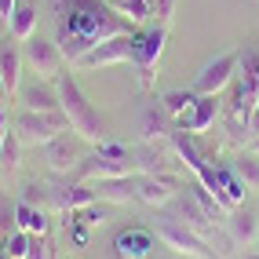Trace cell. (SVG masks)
Masks as SVG:
<instances>
[{"instance_id":"cell-20","label":"cell","mask_w":259,"mask_h":259,"mask_svg":"<svg viewBox=\"0 0 259 259\" xmlns=\"http://www.w3.org/2000/svg\"><path fill=\"white\" fill-rule=\"evenodd\" d=\"M8 26H11V37L19 40V44H26L33 33H37V8L29 4V0H22V4H15V11H11V19H8Z\"/></svg>"},{"instance_id":"cell-21","label":"cell","mask_w":259,"mask_h":259,"mask_svg":"<svg viewBox=\"0 0 259 259\" xmlns=\"http://www.w3.org/2000/svg\"><path fill=\"white\" fill-rule=\"evenodd\" d=\"M92 201H95V190L88 183H73V186H66V190L55 194V208L59 212H77V208H84V204H92Z\"/></svg>"},{"instance_id":"cell-7","label":"cell","mask_w":259,"mask_h":259,"mask_svg":"<svg viewBox=\"0 0 259 259\" xmlns=\"http://www.w3.org/2000/svg\"><path fill=\"white\" fill-rule=\"evenodd\" d=\"M22 59H26V66L29 70H37L40 73V80H51V77H59V70H62V51H59V44L55 40H48V37H33L22 44Z\"/></svg>"},{"instance_id":"cell-22","label":"cell","mask_w":259,"mask_h":259,"mask_svg":"<svg viewBox=\"0 0 259 259\" xmlns=\"http://www.w3.org/2000/svg\"><path fill=\"white\" fill-rule=\"evenodd\" d=\"M15 227L26 230V234H48V215H44V208H37V204L19 201L15 204Z\"/></svg>"},{"instance_id":"cell-19","label":"cell","mask_w":259,"mask_h":259,"mask_svg":"<svg viewBox=\"0 0 259 259\" xmlns=\"http://www.w3.org/2000/svg\"><path fill=\"white\" fill-rule=\"evenodd\" d=\"M168 113H164V106H150V110H143V120H139V132H143V143H161V139H168L171 135V128H168Z\"/></svg>"},{"instance_id":"cell-11","label":"cell","mask_w":259,"mask_h":259,"mask_svg":"<svg viewBox=\"0 0 259 259\" xmlns=\"http://www.w3.org/2000/svg\"><path fill=\"white\" fill-rule=\"evenodd\" d=\"M215 113H219V95H197V102L190 106V113L179 117V128L201 135V132H208L215 124Z\"/></svg>"},{"instance_id":"cell-8","label":"cell","mask_w":259,"mask_h":259,"mask_svg":"<svg viewBox=\"0 0 259 259\" xmlns=\"http://www.w3.org/2000/svg\"><path fill=\"white\" fill-rule=\"evenodd\" d=\"M135 201L150 204V208H164V204L176 201V183L157 171H139L135 176Z\"/></svg>"},{"instance_id":"cell-28","label":"cell","mask_w":259,"mask_h":259,"mask_svg":"<svg viewBox=\"0 0 259 259\" xmlns=\"http://www.w3.org/2000/svg\"><path fill=\"white\" fill-rule=\"evenodd\" d=\"M26 248H29V234L15 227L11 234H4V245H0V252H4L8 259H26Z\"/></svg>"},{"instance_id":"cell-31","label":"cell","mask_w":259,"mask_h":259,"mask_svg":"<svg viewBox=\"0 0 259 259\" xmlns=\"http://www.w3.org/2000/svg\"><path fill=\"white\" fill-rule=\"evenodd\" d=\"M171 11H176V0H153V22L157 26H168Z\"/></svg>"},{"instance_id":"cell-30","label":"cell","mask_w":259,"mask_h":259,"mask_svg":"<svg viewBox=\"0 0 259 259\" xmlns=\"http://www.w3.org/2000/svg\"><path fill=\"white\" fill-rule=\"evenodd\" d=\"M26 259H55V252H51V241H48L44 234H29Z\"/></svg>"},{"instance_id":"cell-1","label":"cell","mask_w":259,"mask_h":259,"mask_svg":"<svg viewBox=\"0 0 259 259\" xmlns=\"http://www.w3.org/2000/svg\"><path fill=\"white\" fill-rule=\"evenodd\" d=\"M55 15H59L55 44L62 51V59L73 66L92 48L132 33V22L117 8H110L106 0H55Z\"/></svg>"},{"instance_id":"cell-29","label":"cell","mask_w":259,"mask_h":259,"mask_svg":"<svg viewBox=\"0 0 259 259\" xmlns=\"http://www.w3.org/2000/svg\"><path fill=\"white\" fill-rule=\"evenodd\" d=\"M80 227H102L106 223V208H102V201H92V204H84V208L73 212Z\"/></svg>"},{"instance_id":"cell-26","label":"cell","mask_w":259,"mask_h":259,"mask_svg":"<svg viewBox=\"0 0 259 259\" xmlns=\"http://www.w3.org/2000/svg\"><path fill=\"white\" fill-rule=\"evenodd\" d=\"M234 171L241 176L245 190H259V153H255V150H245V153H241V157L234 161Z\"/></svg>"},{"instance_id":"cell-3","label":"cell","mask_w":259,"mask_h":259,"mask_svg":"<svg viewBox=\"0 0 259 259\" xmlns=\"http://www.w3.org/2000/svg\"><path fill=\"white\" fill-rule=\"evenodd\" d=\"M153 234H157L171 252H179V255H190V259H215V252L204 245V237H201L197 230H190L179 215L157 212V219H153Z\"/></svg>"},{"instance_id":"cell-18","label":"cell","mask_w":259,"mask_h":259,"mask_svg":"<svg viewBox=\"0 0 259 259\" xmlns=\"http://www.w3.org/2000/svg\"><path fill=\"white\" fill-rule=\"evenodd\" d=\"M44 153H48V164H51V171H73L77 168V146H73V139L70 135H59V139H51L48 146H44Z\"/></svg>"},{"instance_id":"cell-24","label":"cell","mask_w":259,"mask_h":259,"mask_svg":"<svg viewBox=\"0 0 259 259\" xmlns=\"http://www.w3.org/2000/svg\"><path fill=\"white\" fill-rule=\"evenodd\" d=\"M237 80L259 99V51H241V62H237Z\"/></svg>"},{"instance_id":"cell-34","label":"cell","mask_w":259,"mask_h":259,"mask_svg":"<svg viewBox=\"0 0 259 259\" xmlns=\"http://www.w3.org/2000/svg\"><path fill=\"white\" fill-rule=\"evenodd\" d=\"M15 4H19V0H0V19H11V11H15Z\"/></svg>"},{"instance_id":"cell-17","label":"cell","mask_w":259,"mask_h":259,"mask_svg":"<svg viewBox=\"0 0 259 259\" xmlns=\"http://www.w3.org/2000/svg\"><path fill=\"white\" fill-rule=\"evenodd\" d=\"M176 208H179V219L186 223L190 230H197L201 237H208V234H212V223H215V219L201 208V201L190 194V190H186V197H179V201H176Z\"/></svg>"},{"instance_id":"cell-13","label":"cell","mask_w":259,"mask_h":259,"mask_svg":"<svg viewBox=\"0 0 259 259\" xmlns=\"http://www.w3.org/2000/svg\"><path fill=\"white\" fill-rule=\"evenodd\" d=\"M113 248L120 259H146L153 252V234L143 230V227H128L113 237Z\"/></svg>"},{"instance_id":"cell-33","label":"cell","mask_w":259,"mask_h":259,"mask_svg":"<svg viewBox=\"0 0 259 259\" xmlns=\"http://www.w3.org/2000/svg\"><path fill=\"white\" fill-rule=\"evenodd\" d=\"M73 241H77V245L84 248V245H88V227H80V223L73 219Z\"/></svg>"},{"instance_id":"cell-4","label":"cell","mask_w":259,"mask_h":259,"mask_svg":"<svg viewBox=\"0 0 259 259\" xmlns=\"http://www.w3.org/2000/svg\"><path fill=\"white\" fill-rule=\"evenodd\" d=\"M164 40H168V26H157V22L132 33V66L139 70V84H143V88L153 84V70H157V62H161Z\"/></svg>"},{"instance_id":"cell-6","label":"cell","mask_w":259,"mask_h":259,"mask_svg":"<svg viewBox=\"0 0 259 259\" xmlns=\"http://www.w3.org/2000/svg\"><path fill=\"white\" fill-rule=\"evenodd\" d=\"M237 62H241V51H230V55H219L215 62H208L194 80V92L197 95H223L237 80Z\"/></svg>"},{"instance_id":"cell-36","label":"cell","mask_w":259,"mask_h":259,"mask_svg":"<svg viewBox=\"0 0 259 259\" xmlns=\"http://www.w3.org/2000/svg\"><path fill=\"white\" fill-rule=\"evenodd\" d=\"M4 95H8V92H4V84H0V99H4Z\"/></svg>"},{"instance_id":"cell-10","label":"cell","mask_w":259,"mask_h":259,"mask_svg":"<svg viewBox=\"0 0 259 259\" xmlns=\"http://www.w3.org/2000/svg\"><path fill=\"white\" fill-rule=\"evenodd\" d=\"M132 33H135V29H132ZM132 33H124V37H113V40H106V44L92 48L77 66H84V70H99V66H120V62H132Z\"/></svg>"},{"instance_id":"cell-2","label":"cell","mask_w":259,"mask_h":259,"mask_svg":"<svg viewBox=\"0 0 259 259\" xmlns=\"http://www.w3.org/2000/svg\"><path fill=\"white\" fill-rule=\"evenodd\" d=\"M55 88H59V102H62V113L70 120V132H77L84 143H102L106 139V124L102 117L95 113V106L88 102V95L80 92V84L70 77V73H59L55 77Z\"/></svg>"},{"instance_id":"cell-25","label":"cell","mask_w":259,"mask_h":259,"mask_svg":"<svg viewBox=\"0 0 259 259\" xmlns=\"http://www.w3.org/2000/svg\"><path fill=\"white\" fill-rule=\"evenodd\" d=\"M113 8L124 15L132 26H146V22L153 19V0H117Z\"/></svg>"},{"instance_id":"cell-37","label":"cell","mask_w":259,"mask_h":259,"mask_svg":"<svg viewBox=\"0 0 259 259\" xmlns=\"http://www.w3.org/2000/svg\"><path fill=\"white\" fill-rule=\"evenodd\" d=\"M0 259H8V255H4V252H0Z\"/></svg>"},{"instance_id":"cell-5","label":"cell","mask_w":259,"mask_h":259,"mask_svg":"<svg viewBox=\"0 0 259 259\" xmlns=\"http://www.w3.org/2000/svg\"><path fill=\"white\" fill-rule=\"evenodd\" d=\"M15 132H19L22 146H48L51 139H59L62 132H70V120L62 110L40 113V110H22L15 117Z\"/></svg>"},{"instance_id":"cell-35","label":"cell","mask_w":259,"mask_h":259,"mask_svg":"<svg viewBox=\"0 0 259 259\" xmlns=\"http://www.w3.org/2000/svg\"><path fill=\"white\" fill-rule=\"evenodd\" d=\"M0 132H4V110H0Z\"/></svg>"},{"instance_id":"cell-9","label":"cell","mask_w":259,"mask_h":259,"mask_svg":"<svg viewBox=\"0 0 259 259\" xmlns=\"http://www.w3.org/2000/svg\"><path fill=\"white\" fill-rule=\"evenodd\" d=\"M120 176H135V164L132 161H113L106 153L84 157L77 164V179L80 183H102V179H120Z\"/></svg>"},{"instance_id":"cell-15","label":"cell","mask_w":259,"mask_h":259,"mask_svg":"<svg viewBox=\"0 0 259 259\" xmlns=\"http://www.w3.org/2000/svg\"><path fill=\"white\" fill-rule=\"evenodd\" d=\"M139 176V171H135ZM135 176H120V179H102V183H95L92 190H95V201H102V204H128V201H135Z\"/></svg>"},{"instance_id":"cell-14","label":"cell","mask_w":259,"mask_h":259,"mask_svg":"<svg viewBox=\"0 0 259 259\" xmlns=\"http://www.w3.org/2000/svg\"><path fill=\"white\" fill-rule=\"evenodd\" d=\"M19 99H22V110H40V113H55V110H62L59 88H55V84H44V80L26 84V88L19 92Z\"/></svg>"},{"instance_id":"cell-27","label":"cell","mask_w":259,"mask_h":259,"mask_svg":"<svg viewBox=\"0 0 259 259\" xmlns=\"http://www.w3.org/2000/svg\"><path fill=\"white\" fill-rule=\"evenodd\" d=\"M197 102V92H168L164 99H161V106H164V113L168 117H183V113H190V106Z\"/></svg>"},{"instance_id":"cell-23","label":"cell","mask_w":259,"mask_h":259,"mask_svg":"<svg viewBox=\"0 0 259 259\" xmlns=\"http://www.w3.org/2000/svg\"><path fill=\"white\" fill-rule=\"evenodd\" d=\"M19 153H22L19 132L4 128V132H0V168H4V171H15V168H19Z\"/></svg>"},{"instance_id":"cell-32","label":"cell","mask_w":259,"mask_h":259,"mask_svg":"<svg viewBox=\"0 0 259 259\" xmlns=\"http://www.w3.org/2000/svg\"><path fill=\"white\" fill-rule=\"evenodd\" d=\"M259 139V106L252 110V120H248V146Z\"/></svg>"},{"instance_id":"cell-12","label":"cell","mask_w":259,"mask_h":259,"mask_svg":"<svg viewBox=\"0 0 259 259\" xmlns=\"http://www.w3.org/2000/svg\"><path fill=\"white\" fill-rule=\"evenodd\" d=\"M227 230H230V241L234 245H245V248H252L255 241H259V212L255 208H237L227 215Z\"/></svg>"},{"instance_id":"cell-16","label":"cell","mask_w":259,"mask_h":259,"mask_svg":"<svg viewBox=\"0 0 259 259\" xmlns=\"http://www.w3.org/2000/svg\"><path fill=\"white\" fill-rule=\"evenodd\" d=\"M22 51L11 48V44H0V84H4V92L15 95L22 92Z\"/></svg>"}]
</instances>
